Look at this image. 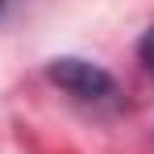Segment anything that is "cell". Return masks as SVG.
Segmentation results:
<instances>
[{"mask_svg":"<svg viewBox=\"0 0 154 154\" xmlns=\"http://www.w3.org/2000/svg\"><path fill=\"white\" fill-rule=\"evenodd\" d=\"M50 83H58L71 100L79 104H117V79L108 75L104 67L88 63V58H54L46 67Z\"/></svg>","mask_w":154,"mask_h":154,"instance_id":"6da1fadb","label":"cell"},{"mask_svg":"<svg viewBox=\"0 0 154 154\" xmlns=\"http://www.w3.org/2000/svg\"><path fill=\"white\" fill-rule=\"evenodd\" d=\"M137 58H142L146 75L154 79V29H146V38H142V46H137Z\"/></svg>","mask_w":154,"mask_h":154,"instance_id":"7a4b0ae2","label":"cell"},{"mask_svg":"<svg viewBox=\"0 0 154 154\" xmlns=\"http://www.w3.org/2000/svg\"><path fill=\"white\" fill-rule=\"evenodd\" d=\"M4 4H8V0H0V13H4Z\"/></svg>","mask_w":154,"mask_h":154,"instance_id":"3957f363","label":"cell"}]
</instances>
